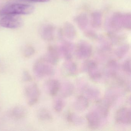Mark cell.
Wrapping results in <instances>:
<instances>
[{
  "label": "cell",
  "instance_id": "obj_15",
  "mask_svg": "<svg viewBox=\"0 0 131 131\" xmlns=\"http://www.w3.org/2000/svg\"><path fill=\"white\" fill-rule=\"evenodd\" d=\"M43 59L51 65H55L57 64L59 60V54L55 50L51 49Z\"/></svg>",
  "mask_w": 131,
  "mask_h": 131
},
{
  "label": "cell",
  "instance_id": "obj_10",
  "mask_svg": "<svg viewBox=\"0 0 131 131\" xmlns=\"http://www.w3.org/2000/svg\"><path fill=\"white\" fill-rule=\"evenodd\" d=\"M62 70L66 75L73 76L77 73V66L72 59L66 60L63 64Z\"/></svg>",
  "mask_w": 131,
  "mask_h": 131
},
{
  "label": "cell",
  "instance_id": "obj_2",
  "mask_svg": "<svg viewBox=\"0 0 131 131\" xmlns=\"http://www.w3.org/2000/svg\"><path fill=\"white\" fill-rule=\"evenodd\" d=\"M52 66L44 60L43 58L39 59L34 65V72L39 77L53 75L55 70Z\"/></svg>",
  "mask_w": 131,
  "mask_h": 131
},
{
  "label": "cell",
  "instance_id": "obj_11",
  "mask_svg": "<svg viewBox=\"0 0 131 131\" xmlns=\"http://www.w3.org/2000/svg\"><path fill=\"white\" fill-rule=\"evenodd\" d=\"M86 119L91 128H97L100 125V116L96 112H90L86 115Z\"/></svg>",
  "mask_w": 131,
  "mask_h": 131
},
{
  "label": "cell",
  "instance_id": "obj_19",
  "mask_svg": "<svg viewBox=\"0 0 131 131\" xmlns=\"http://www.w3.org/2000/svg\"><path fill=\"white\" fill-rule=\"evenodd\" d=\"M13 115L14 117L18 119L24 118L27 114V111L25 107L22 106H16L13 110Z\"/></svg>",
  "mask_w": 131,
  "mask_h": 131
},
{
  "label": "cell",
  "instance_id": "obj_16",
  "mask_svg": "<svg viewBox=\"0 0 131 131\" xmlns=\"http://www.w3.org/2000/svg\"><path fill=\"white\" fill-rule=\"evenodd\" d=\"M67 119L70 124L75 126L82 125L84 122L83 119L81 116L71 112L67 113Z\"/></svg>",
  "mask_w": 131,
  "mask_h": 131
},
{
  "label": "cell",
  "instance_id": "obj_7",
  "mask_svg": "<svg viewBox=\"0 0 131 131\" xmlns=\"http://www.w3.org/2000/svg\"><path fill=\"white\" fill-rule=\"evenodd\" d=\"M92 53V48L89 43L82 42L78 45L75 52L77 57L80 60H87Z\"/></svg>",
  "mask_w": 131,
  "mask_h": 131
},
{
  "label": "cell",
  "instance_id": "obj_21",
  "mask_svg": "<svg viewBox=\"0 0 131 131\" xmlns=\"http://www.w3.org/2000/svg\"><path fill=\"white\" fill-rule=\"evenodd\" d=\"M129 47L127 46H124L118 48L116 52V55L118 59L123 58L128 51Z\"/></svg>",
  "mask_w": 131,
  "mask_h": 131
},
{
  "label": "cell",
  "instance_id": "obj_25",
  "mask_svg": "<svg viewBox=\"0 0 131 131\" xmlns=\"http://www.w3.org/2000/svg\"><path fill=\"white\" fill-rule=\"evenodd\" d=\"M27 1L30 2H36V3H47L49 2L50 0H26Z\"/></svg>",
  "mask_w": 131,
  "mask_h": 131
},
{
  "label": "cell",
  "instance_id": "obj_1",
  "mask_svg": "<svg viewBox=\"0 0 131 131\" xmlns=\"http://www.w3.org/2000/svg\"><path fill=\"white\" fill-rule=\"evenodd\" d=\"M35 10L33 6L24 4H11L5 7L1 11V15H29L32 13Z\"/></svg>",
  "mask_w": 131,
  "mask_h": 131
},
{
  "label": "cell",
  "instance_id": "obj_20",
  "mask_svg": "<svg viewBox=\"0 0 131 131\" xmlns=\"http://www.w3.org/2000/svg\"><path fill=\"white\" fill-rule=\"evenodd\" d=\"M65 106V102L62 98L58 97L54 100L53 107L56 112H61L64 109Z\"/></svg>",
  "mask_w": 131,
  "mask_h": 131
},
{
  "label": "cell",
  "instance_id": "obj_6",
  "mask_svg": "<svg viewBox=\"0 0 131 131\" xmlns=\"http://www.w3.org/2000/svg\"><path fill=\"white\" fill-rule=\"evenodd\" d=\"M116 122L122 125H129L131 123V112L129 108L123 107L119 109L116 113Z\"/></svg>",
  "mask_w": 131,
  "mask_h": 131
},
{
  "label": "cell",
  "instance_id": "obj_9",
  "mask_svg": "<svg viewBox=\"0 0 131 131\" xmlns=\"http://www.w3.org/2000/svg\"><path fill=\"white\" fill-rule=\"evenodd\" d=\"M45 89L47 93L51 96H55L59 91L60 83L56 79H49L46 82Z\"/></svg>",
  "mask_w": 131,
  "mask_h": 131
},
{
  "label": "cell",
  "instance_id": "obj_22",
  "mask_svg": "<svg viewBox=\"0 0 131 131\" xmlns=\"http://www.w3.org/2000/svg\"><path fill=\"white\" fill-rule=\"evenodd\" d=\"M123 70L128 75H130L131 72V61L130 58L126 60L122 64Z\"/></svg>",
  "mask_w": 131,
  "mask_h": 131
},
{
  "label": "cell",
  "instance_id": "obj_12",
  "mask_svg": "<svg viewBox=\"0 0 131 131\" xmlns=\"http://www.w3.org/2000/svg\"><path fill=\"white\" fill-rule=\"evenodd\" d=\"M89 106L88 99L83 96H79L75 100L73 107L78 112L85 111Z\"/></svg>",
  "mask_w": 131,
  "mask_h": 131
},
{
  "label": "cell",
  "instance_id": "obj_18",
  "mask_svg": "<svg viewBox=\"0 0 131 131\" xmlns=\"http://www.w3.org/2000/svg\"><path fill=\"white\" fill-rule=\"evenodd\" d=\"M38 117L39 119L42 121L51 122L53 120V116L51 113L45 108H42L39 110Z\"/></svg>",
  "mask_w": 131,
  "mask_h": 131
},
{
  "label": "cell",
  "instance_id": "obj_17",
  "mask_svg": "<svg viewBox=\"0 0 131 131\" xmlns=\"http://www.w3.org/2000/svg\"><path fill=\"white\" fill-rule=\"evenodd\" d=\"M84 90L88 98L93 100H99L100 93L98 89L92 86H86L84 88Z\"/></svg>",
  "mask_w": 131,
  "mask_h": 131
},
{
  "label": "cell",
  "instance_id": "obj_5",
  "mask_svg": "<svg viewBox=\"0 0 131 131\" xmlns=\"http://www.w3.org/2000/svg\"><path fill=\"white\" fill-rule=\"evenodd\" d=\"M25 94L27 103L29 105L32 106L38 102L40 96V93L37 85L33 83L26 87Z\"/></svg>",
  "mask_w": 131,
  "mask_h": 131
},
{
  "label": "cell",
  "instance_id": "obj_8",
  "mask_svg": "<svg viewBox=\"0 0 131 131\" xmlns=\"http://www.w3.org/2000/svg\"><path fill=\"white\" fill-rule=\"evenodd\" d=\"M111 104L105 99L99 100L96 102L97 113L100 116L105 118L108 116Z\"/></svg>",
  "mask_w": 131,
  "mask_h": 131
},
{
  "label": "cell",
  "instance_id": "obj_24",
  "mask_svg": "<svg viewBox=\"0 0 131 131\" xmlns=\"http://www.w3.org/2000/svg\"><path fill=\"white\" fill-rule=\"evenodd\" d=\"M23 80L24 82H30L32 80V77L27 71H25L23 72Z\"/></svg>",
  "mask_w": 131,
  "mask_h": 131
},
{
  "label": "cell",
  "instance_id": "obj_23",
  "mask_svg": "<svg viewBox=\"0 0 131 131\" xmlns=\"http://www.w3.org/2000/svg\"><path fill=\"white\" fill-rule=\"evenodd\" d=\"M35 51L33 48L32 47H27L24 50V56L27 58H29L32 56L34 53Z\"/></svg>",
  "mask_w": 131,
  "mask_h": 131
},
{
  "label": "cell",
  "instance_id": "obj_13",
  "mask_svg": "<svg viewBox=\"0 0 131 131\" xmlns=\"http://www.w3.org/2000/svg\"><path fill=\"white\" fill-rule=\"evenodd\" d=\"M59 91L62 97L63 98L69 97L74 92V86L70 82H65L62 85L60 84Z\"/></svg>",
  "mask_w": 131,
  "mask_h": 131
},
{
  "label": "cell",
  "instance_id": "obj_4",
  "mask_svg": "<svg viewBox=\"0 0 131 131\" xmlns=\"http://www.w3.org/2000/svg\"><path fill=\"white\" fill-rule=\"evenodd\" d=\"M23 25V21L21 17L17 15H6L0 20V26L4 28L16 29Z\"/></svg>",
  "mask_w": 131,
  "mask_h": 131
},
{
  "label": "cell",
  "instance_id": "obj_3",
  "mask_svg": "<svg viewBox=\"0 0 131 131\" xmlns=\"http://www.w3.org/2000/svg\"><path fill=\"white\" fill-rule=\"evenodd\" d=\"M82 69L87 72L90 79L95 82H99L102 77L101 72L97 64L92 60H86L83 64Z\"/></svg>",
  "mask_w": 131,
  "mask_h": 131
},
{
  "label": "cell",
  "instance_id": "obj_14",
  "mask_svg": "<svg viewBox=\"0 0 131 131\" xmlns=\"http://www.w3.org/2000/svg\"><path fill=\"white\" fill-rule=\"evenodd\" d=\"M119 69L118 62L115 60H111L106 65V73L110 77L115 78Z\"/></svg>",
  "mask_w": 131,
  "mask_h": 131
}]
</instances>
